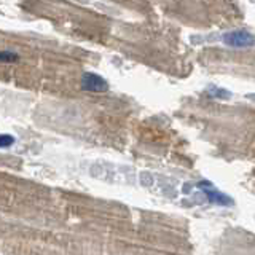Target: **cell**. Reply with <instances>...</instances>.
<instances>
[{
    "label": "cell",
    "mask_w": 255,
    "mask_h": 255,
    "mask_svg": "<svg viewBox=\"0 0 255 255\" xmlns=\"http://www.w3.org/2000/svg\"><path fill=\"white\" fill-rule=\"evenodd\" d=\"M18 59L19 56L13 51H0V62H14Z\"/></svg>",
    "instance_id": "5b68a950"
},
{
    "label": "cell",
    "mask_w": 255,
    "mask_h": 255,
    "mask_svg": "<svg viewBox=\"0 0 255 255\" xmlns=\"http://www.w3.org/2000/svg\"><path fill=\"white\" fill-rule=\"evenodd\" d=\"M14 143V137L10 134H0V148H6Z\"/></svg>",
    "instance_id": "8992f818"
},
{
    "label": "cell",
    "mask_w": 255,
    "mask_h": 255,
    "mask_svg": "<svg viewBox=\"0 0 255 255\" xmlns=\"http://www.w3.org/2000/svg\"><path fill=\"white\" fill-rule=\"evenodd\" d=\"M198 187L203 188L206 198L209 199V203H212V204H219V206H231V204H233V199H231L230 196L220 193L219 190L211 188L209 182H199Z\"/></svg>",
    "instance_id": "3957f363"
},
{
    "label": "cell",
    "mask_w": 255,
    "mask_h": 255,
    "mask_svg": "<svg viewBox=\"0 0 255 255\" xmlns=\"http://www.w3.org/2000/svg\"><path fill=\"white\" fill-rule=\"evenodd\" d=\"M82 90L91 93H106L109 90V83L101 75L88 72L82 77Z\"/></svg>",
    "instance_id": "7a4b0ae2"
},
{
    "label": "cell",
    "mask_w": 255,
    "mask_h": 255,
    "mask_svg": "<svg viewBox=\"0 0 255 255\" xmlns=\"http://www.w3.org/2000/svg\"><path fill=\"white\" fill-rule=\"evenodd\" d=\"M209 94L212 98H219V99H228L231 98V93L222 90V88H215V86H209Z\"/></svg>",
    "instance_id": "277c9868"
},
{
    "label": "cell",
    "mask_w": 255,
    "mask_h": 255,
    "mask_svg": "<svg viewBox=\"0 0 255 255\" xmlns=\"http://www.w3.org/2000/svg\"><path fill=\"white\" fill-rule=\"evenodd\" d=\"M223 42L233 48H251L254 45V35L247 30H233L223 35Z\"/></svg>",
    "instance_id": "6da1fadb"
}]
</instances>
